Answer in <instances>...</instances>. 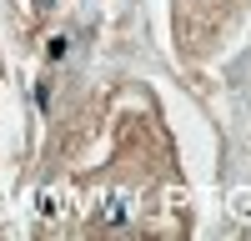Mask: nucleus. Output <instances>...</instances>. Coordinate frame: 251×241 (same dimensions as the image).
Segmentation results:
<instances>
[{"label":"nucleus","instance_id":"1","mask_svg":"<svg viewBox=\"0 0 251 241\" xmlns=\"http://www.w3.org/2000/svg\"><path fill=\"white\" fill-rule=\"evenodd\" d=\"M171 5H176V46L191 60H201L236 30L251 0H171Z\"/></svg>","mask_w":251,"mask_h":241}]
</instances>
